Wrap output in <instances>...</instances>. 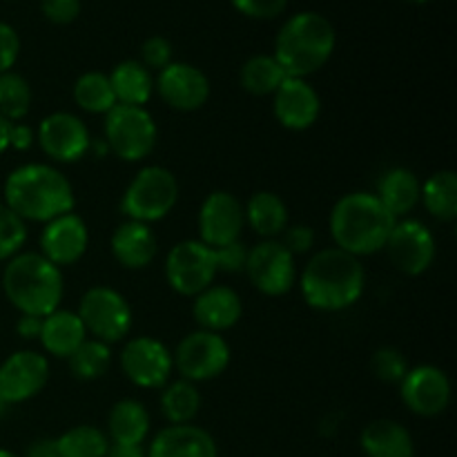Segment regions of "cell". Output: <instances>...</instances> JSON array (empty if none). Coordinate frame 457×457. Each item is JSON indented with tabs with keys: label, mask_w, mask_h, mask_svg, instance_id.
<instances>
[{
	"label": "cell",
	"mask_w": 457,
	"mask_h": 457,
	"mask_svg": "<svg viewBox=\"0 0 457 457\" xmlns=\"http://www.w3.org/2000/svg\"><path fill=\"white\" fill-rule=\"evenodd\" d=\"M7 411H9V404L3 400V397H0V418H3V415H7Z\"/></svg>",
	"instance_id": "cell-50"
},
{
	"label": "cell",
	"mask_w": 457,
	"mask_h": 457,
	"mask_svg": "<svg viewBox=\"0 0 457 457\" xmlns=\"http://www.w3.org/2000/svg\"><path fill=\"white\" fill-rule=\"evenodd\" d=\"M384 250L393 266L409 277H420L436 262V237L418 219H397Z\"/></svg>",
	"instance_id": "cell-12"
},
{
	"label": "cell",
	"mask_w": 457,
	"mask_h": 457,
	"mask_svg": "<svg viewBox=\"0 0 457 457\" xmlns=\"http://www.w3.org/2000/svg\"><path fill=\"white\" fill-rule=\"evenodd\" d=\"M89 230L87 223L76 212L61 214L45 223L40 232V254L54 266H71L87 253Z\"/></svg>",
	"instance_id": "cell-20"
},
{
	"label": "cell",
	"mask_w": 457,
	"mask_h": 457,
	"mask_svg": "<svg viewBox=\"0 0 457 457\" xmlns=\"http://www.w3.org/2000/svg\"><path fill=\"white\" fill-rule=\"evenodd\" d=\"M0 457H21V455L12 453V451H7V449H0Z\"/></svg>",
	"instance_id": "cell-51"
},
{
	"label": "cell",
	"mask_w": 457,
	"mask_h": 457,
	"mask_svg": "<svg viewBox=\"0 0 457 457\" xmlns=\"http://www.w3.org/2000/svg\"><path fill=\"white\" fill-rule=\"evenodd\" d=\"M9 129H12V123L0 114V154L9 150Z\"/></svg>",
	"instance_id": "cell-49"
},
{
	"label": "cell",
	"mask_w": 457,
	"mask_h": 457,
	"mask_svg": "<svg viewBox=\"0 0 457 457\" xmlns=\"http://www.w3.org/2000/svg\"><path fill=\"white\" fill-rule=\"evenodd\" d=\"M422 195V183L418 174L409 168H393L382 174L378 181L375 196L379 204L388 210L395 219H406L420 204Z\"/></svg>",
	"instance_id": "cell-24"
},
{
	"label": "cell",
	"mask_w": 457,
	"mask_h": 457,
	"mask_svg": "<svg viewBox=\"0 0 457 457\" xmlns=\"http://www.w3.org/2000/svg\"><path fill=\"white\" fill-rule=\"evenodd\" d=\"M74 103L87 114H107L116 105V96L107 74L85 71L74 83Z\"/></svg>",
	"instance_id": "cell-33"
},
{
	"label": "cell",
	"mask_w": 457,
	"mask_h": 457,
	"mask_svg": "<svg viewBox=\"0 0 457 457\" xmlns=\"http://www.w3.org/2000/svg\"><path fill=\"white\" fill-rule=\"evenodd\" d=\"M31 110V87L16 71L0 74V114L9 123H21Z\"/></svg>",
	"instance_id": "cell-36"
},
{
	"label": "cell",
	"mask_w": 457,
	"mask_h": 457,
	"mask_svg": "<svg viewBox=\"0 0 457 457\" xmlns=\"http://www.w3.org/2000/svg\"><path fill=\"white\" fill-rule=\"evenodd\" d=\"M230 3L244 16L257 18V21H270V18L284 13L288 0H230Z\"/></svg>",
	"instance_id": "cell-40"
},
{
	"label": "cell",
	"mask_w": 457,
	"mask_h": 457,
	"mask_svg": "<svg viewBox=\"0 0 457 457\" xmlns=\"http://www.w3.org/2000/svg\"><path fill=\"white\" fill-rule=\"evenodd\" d=\"M107 79L119 105L145 107L154 94V76L138 61L119 62Z\"/></svg>",
	"instance_id": "cell-28"
},
{
	"label": "cell",
	"mask_w": 457,
	"mask_h": 457,
	"mask_svg": "<svg viewBox=\"0 0 457 457\" xmlns=\"http://www.w3.org/2000/svg\"><path fill=\"white\" fill-rule=\"evenodd\" d=\"M110 248L120 266L128 270H143L154 262L159 241L147 223L125 221L112 235Z\"/></svg>",
	"instance_id": "cell-23"
},
{
	"label": "cell",
	"mask_w": 457,
	"mask_h": 457,
	"mask_svg": "<svg viewBox=\"0 0 457 457\" xmlns=\"http://www.w3.org/2000/svg\"><path fill=\"white\" fill-rule=\"evenodd\" d=\"M420 201L437 221L451 223L457 219V177L453 170H440L422 183Z\"/></svg>",
	"instance_id": "cell-30"
},
{
	"label": "cell",
	"mask_w": 457,
	"mask_h": 457,
	"mask_svg": "<svg viewBox=\"0 0 457 457\" xmlns=\"http://www.w3.org/2000/svg\"><path fill=\"white\" fill-rule=\"evenodd\" d=\"M150 413L138 400H120L107 415L110 445H143L150 436Z\"/></svg>",
	"instance_id": "cell-27"
},
{
	"label": "cell",
	"mask_w": 457,
	"mask_h": 457,
	"mask_svg": "<svg viewBox=\"0 0 457 457\" xmlns=\"http://www.w3.org/2000/svg\"><path fill=\"white\" fill-rule=\"evenodd\" d=\"M244 272L266 297H284L297 284L295 254L279 239H266L248 248Z\"/></svg>",
	"instance_id": "cell-11"
},
{
	"label": "cell",
	"mask_w": 457,
	"mask_h": 457,
	"mask_svg": "<svg viewBox=\"0 0 457 457\" xmlns=\"http://www.w3.org/2000/svg\"><path fill=\"white\" fill-rule=\"evenodd\" d=\"M217 254V266L219 272H228V275H237V272H244L245 259H248V248H245L241 241L235 244H228L223 248L214 250Z\"/></svg>",
	"instance_id": "cell-43"
},
{
	"label": "cell",
	"mask_w": 457,
	"mask_h": 457,
	"mask_svg": "<svg viewBox=\"0 0 457 457\" xmlns=\"http://www.w3.org/2000/svg\"><path fill=\"white\" fill-rule=\"evenodd\" d=\"M71 375L80 382H92L103 378L112 366V348L110 344H103L98 339L87 337L70 357H67Z\"/></svg>",
	"instance_id": "cell-34"
},
{
	"label": "cell",
	"mask_w": 457,
	"mask_h": 457,
	"mask_svg": "<svg viewBox=\"0 0 457 457\" xmlns=\"http://www.w3.org/2000/svg\"><path fill=\"white\" fill-rule=\"evenodd\" d=\"M201 393L187 379H174L161 388V413L170 424H192L199 415Z\"/></svg>",
	"instance_id": "cell-31"
},
{
	"label": "cell",
	"mask_w": 457,
	"mask_h": 457,
	"mask_svg": "<svg viewBox=\"0 0 457 457\" xmlns=\"http://www.w3.org/2000/svg\"><path fill=\"white\" fill-rule=\"evenodd\" d=\"M85 333L103 344H116L132 330V308L119 290L110 286H92L80 297L79 311Z\"/></svg>",
	"instance_id": "cell-8"
},
{
	"label": "cell",
	"mask_w": 457,
	"mask_h": 457,
	"mask_svg": "<svg viewBox=\"0 0 457 457\" xmlns=\"http://www.w3.org/2000/svg\"><path fill=\"white\" fill-rule=\"evenodd\" d=\"M395 221L375 195L351 192L333 205L330 235L335 248L361 259L384 250Z\"/></svg>",
	"instance_id": "cell-3"
},
{
	"label": "cell",
	"mask_w": 457,
	"mask_h": 457,
	"mask_svg": "<svg viewBox=\"0 0 457 457\" xmlns=\"http://www.w3.org/2000/svg\"><path fill=\"white\" fill-rule=\"evenodd\" d=\"M451 379L431 364L413 366L400 382V397L411 413L420 418H437L451 404Z\"/></svg>",
	"instance_id": "cell-15"
},
{
	"label": "cell",
	"mask_w": 457,
	"mask_h": 457,
	"mask_svg": "<svg viewBox=\"0 0 457 457\" xmlns=\"http://www.w3.org/2000/svg\"><path fill=\"white\" fill-rule=\"evenodd\" d=\"M409 369L411 366L406 361L404 353L397 351V348L384 346L375 351V355L370 357V370H373V375L379 382L400 384L404 375L409 373Z\"/></svg>",
	"instance_id": "cell-38"
},
{
	"label": "cell",
	"mask_w": 457,
	"mask_h": 457,
	"mask_svg": "<svg viewBox=\"0 0 457 457\" xmlns=\"http://www.w3.org/2000/svg\"><path fill=\"white\" fill-rule=\"evenodd\" d=\"M172 43L165 36H150L141 47L143 65L150 71H161L163 67H168L172 62Z\"/></svg>",
	"instance_id": "cell-39"
},
{
	"label": "cell",
	"mask_w": 457,
	"mask_h": 457,
	"mask_svg": "<svg viewBox=\"0 0 457 457\" xmlns=\"http://www.w3.org/2000/svg\"><path fill=\"white\" fill-rule=\"evenodd\" d=\"M272 114L293 132H303L317 123L321 114V98L306 79H288L272 94Z\"/></svg>",
	"instance_id": "cell-19"
},
{
	"label": "cell",
	"mask_w": 457,
	"mask_h": 457,
	"mask_svg": "<svg viewBox=\"0 0 457 457\" xmlns=\"http://www.w3.org/2000/svg\"><path fill=\"white\" fill-rule=\"evenodd\" d=\"M179 201V181L163 165L138 170L120 196V212L128 221L156 223L168 217Z\"/></svg>",
	"instance_id": "cell-6"
},
{
	"label": "cell",
	"mask_w": 457,
	"mask_h": 457,
	"mask_svg": "<svg viewBox=\"0 0 457 457\" xmlns=\"http://www.w3.org/2000/svg\"><path fill=\"white\" fill-rule=\"evenodd\" d=\"M409 3H415V4H424V3H431V0H409Z\"/></svg>",
	"instance_id": "cell-52"
},
{
	"label": "cell",
	"mask_w": 457,
	"mask_h": 457,
	"mask_svg": "<svg viewBox=\"0 0 457 457\" xmlns=\"http://www.w3.org/2000/svg\"><path fill=\"white\" fill-rule=\"evenodd\" d=\"M120 370L134 386L163 388L174 370L172 351L156 337H134L120 351Z\"/></svg>",
	"instance_id": "cell-13"
},
{
	"label": "cell",
	"mask_w": 457,
	"mask_h": 457,
	"mask_svg": "<svg viewBox=\"0 0 457 457\" xmlns=\"http://www.w3.org/2000/svg\"><path fill=\"white\" fill-rule=\"evenodd\" d=\"M3 290L21 315L47 317L65 295L62 270L40 253H18L4 266Z\"/></svg>",
	"instance_id": "cell-5"
},
{
	"label": "cell",
	"mask_w": 457,
	"mask_h": 457,
	"mask_svg": "<svg viewBox=\"0 0 457 457\" xmlns=\"http://www.w3.org/2000/svg\"><path fill=\"white\" fill-rule=\"evenodd\" d=\"M25 457H61V453H58L56 440H52V437H40V440L31 442L27 446Z\"/></svg>",
	"instance_id": "cell-47"
},
{
	"label": "cell",
	"mask_w": 457,
	"mask_h": 457,
	"mask_svg": "<svg viewBox=\"0 0 457 457\" xmlns=\"http://www.w3.org/2000/svg\"><path fill=\"white\" fill-rule=\"evenodd\" d=\"M214 437L195 424H170L147 446V457H217Z\"/></svg>",
	"instance_id": "cell-22"
},
{
	"label": "cell",
	"mask_w": 457,
	"mask_h": 457,
	"mask_svg": "<svg viewBox=\"0 0 457 457\" xmlns=\"http://www.w3.org/2000/svg\"><path fill=\"white\" fill-rule=\"evenodd\" d=\"M87 339L85 326L80 317L71 311H54L43 317V328H40V346L45 353L58 360H67L80 344Z\"/></svg>",
	"instance_id": "cell-26"
},
{
	"label": "cell",
	"mask_w": 457,
	"mask_h": 457,
	"mask_svg": "<svg viewBox=\"0 0 457 457\" xmlns=\"http://www.w3.org/2000/svg\"><path fill=\"white\" fill-rule=\"evenodd\" d=\"M337 45L333 22L317 12H299L281 25L275 54L286 76L308 79L330 61Z\"/></svg>",
	"instance_id": "cell-4"
},
{
	"label": "cell",
	"mask_w": 457,
	"mask_h": 457,
	"mask_svg": "<svg viewBox=\"0 0 457 457\" xmlns=\"http://www.w3.org/2000/svg\"><path fill=\"white\" fill-rule=\"evenodd\" d=\"M303 302L321 312H342L355 306L366 288L361 262L339 248H324L312 254L299 277Z\"/></svg>",
	"instance_id": "cell-1"
},
{
	"label": "cell",
	"mask_w": 457,
	"mask_h": 457,
	"mask_svg": "<svg viewBox=\"0 0 457 457\" xmlns=\"http://www.w3.org/2000/svg\"><path fill=\"white\" fill-rule=\"evenodd\" d=\"M105 457H147L143 445H110Z\"/></svg>",
	"instance_id": "cell-48"
},
{
	"label": "cell",
	"mask_w": 457,
	"mask_h": 457,
	"mask_svg": "<svg viewBox=\"0 0 457 457\" xmlns=\"http://www.w3.org/2000/svg\"><path fill=\"white\" fill-rule=\"evenodd\" d=\"M40 12L54 25H70L79 18L80 0H40Z\"/></svg>",
	"instance_id": "cell-41"
},
{
	"label": "cell",
	"mask_w": 457,
	"mask_h": 457,
	"mask_svg": "<svg viewBox=\"0 0 457 457\" xmlns=\"http://www.w3.org/2000/svg\"><path fill=\"white\" fill-rule=\"evenodd\" d=\"M230 346L226 337L210 330H195L179 342L177 351L172 353L174 369L179 370L181 379L187 382H210L226 373L230 366Z\"/></svg>",
	"instance_id": "cell-10"
},
{
	"label": "cell",
	"mask_w": 457,
	"mask_h": 457,
	"mask_svg": "<svg viewBox=\"0 0 457 457\" xmlns=\"http://www.w3.org/2000/svg\"><path fill=\"white\" fill-rule=\"evenodd\" d=\"M27 241V223L16 212L0 204V262H9L21 253Z\"/></svg>",
	"instance_id": "cell-37"
},
{
	"label": "cell",
	"mask_w": 457,
	"mask_h": 457,
	"mask_svg": "<svg viewBox=\"0 0 457 457\" xmlns=\"http://www.w3.org/2000/svg\"><path fill=\"white\" fill-rule=\"evenodd\" d=\"M40 150L56 163H76L89 154V129L83 120L70 112H54L40 120L36 129Z\"/></svg>",
	"instance_id": "cell-14"
},
{
	"label": "cell",
	"mask_w": 457,
	"mask_h": 457,
	"mask_svg": "<svg viewBox=\"0 0 457 457\" xmlns=\"http://www.w3.org/2000/svg\"><path fill=\"white\" fill-rule=\"evenodd\" d=\"M286 79L288 76L284 67L277 62L275 56H268V54L248 58L239 71L241 87L253 96H272Z\"/></svg>",
	"instance_id": "cell-32"
},
{
	"label": "cell",
	"mask_w": 457,
	"mask_h": 457,
	"mask_svg": "<svg viewBox=\"0 0 457 457\" xmlns=\"http://www.w3.org/2000/svg\"><path fill=\"white\" fill-rule=\"evenodd\" d=\"M159 129L156 120L145 107L119 105L116 103L105 114V138L110 154L128 163H138L154 152Z\"/></svg>",
	"instance_id": "cell-7"
},
{
	"label": "cell",
	"mask_w": 457,
	"mask_h": 457,
	"mask_svg": "<svg viewBox=\"0 0 457 457\" xmlns=\"http://www.w3.org/2000/svg\"><path fill=\"white\" fill-rule=\"evenodd\" d=\"M245 223L263 239H277L288 228V208L284 199L270 190L254 192L244 205Z\"/></svg>",
	"instance_id": "cell-29"
},
{
	"label": "cell",
	"mask_w": 457,
	"mask_h": 457,
	"mask_svg": "<svg viewBox=\"0 0 457 457\" xmlns=\"http://www.w3.org/2000/svg\"><path fill=\"white\" fill-rule=\"evenodd\" d=\"M245 226L244 204L226 190H217L204 199L199 208V241L210 248H223L241 241Z\"/></svg>",
	"instance_id": "cell-16"
},
{
	"label": "cell",
	"mask_w": 457,
	"mask_h": 457,
	"mask_svg": "<svg viewBox=\"0 0 457 457\" xmlns=\"http://www.w3.org/2000/svg\"><path fill=\"white\" fill-rule=\"evenodd\" d=\"M18 54H21V38H18L16 29L0 21V74L12 71L18 61Z\"/></svg>",
	"instance_id": "cell-44"
},
{
	"label": "cell",
	"mask_w": 457,
	"mask_h": 457,
	"mask_svg": "<svg viewBox=\"0 0 457 457\" xmlns=\"http://www.w3.org/2000/svg\"><path fill=\"white\" fill-rule=\"evenodd\" d=\"M192 317L201 330L219 333L235 328L244 317V302L230 286H210L192 302Z\"/></svg>",
	"instance_id": "cell-21"
},
{
	"label": "cell",
	"mask_w": 457,
	"mask_h": 457,
	"mask_svg": "<svg viewBox=\"0 0 457 457\" xmlns=\"http://www.w3.org/2000/svg\"><path fill=\"white\" fill-rule=\"evenodd\" d=\"M156 94L168 107L177 112H196L208 103L210 80L199 67L187 62H170L159 71L154 83Z\"/></svg>",
	"instance_id": "cell-18"
},
{
	"label": "cell",
	"mask_w": 457,
	"mask_h": 457,
	"mask_svg": "<svg viewBox=\"0 0 457 457\" xmlns=\"http://www.w3.org/2000/svg\"><path fill=\"white\" fill-rule=\"evenodd\" d=\"M281 244L290 250V253L297 257V254L311 253L312 245H315V230L306 223H295V226H288L284 232H281Z\"/></svg>",
	"instance_id": "cell-42"
},
{
	"label": "cell",
	"mask_w": 457,
	"mask_h": 457,
	"mask_svg": "<svg viewBox=\"0 0 457 457\" xmlns=\"http://www.w3.org/2000/svg\"><path fill=\"white\" fill-rule=\"evenodd\" d=\"M366 457H415V442L409 428L395 420H375L360 436Z\"/></svg>",
	"instance_id": "cell-25"
},
{
	"label": "cell",
	"mask_w": 457,
	"mask_h": 457,
	"mask_svg": "<svg viewBox=\"0 0 457 457\" xmlns=\"http://www.w3.org/2000/svg\"><path fill=\"white\" fill-rule=\"evenodd\" d=\"M4 205L22 221L47 223L74 212L76 196L70 179L45 163H27L7 174L3 186Z\"/></svg>",
	"instance_id": "cell-2"
},
{
	"label": "cell",
	"mask_w": 457,
	"mask_h": 457,
	"mask_svg": "<svg viewBox=\"0 0 457 457\" xmlns=\"http://www.w3.org/2000/svg\"><path fill=\"white\" fill-rule=\"evenodd\" d=\"M36 132L27 123H12V129H9V147L18 152H25L34 145Z\"/></svg>",
	"instance_id": "cell-45"
},
{
	"label": "cell",
	"mask_w": 457,
	"mask_h": 457,
	"mask_svg": "<svg viewBox=\"0 0 457 457\" xmlns=\"http://www.w3.org/2000/svg\"><path fill=\"white\" fill-rule=\"evenodd\" d=\"M56 446L61 457H105L110 449L105 431L92 424H79L56 437Z\"/></svg>",
	"instance_id": "cell-35"
},
{
	"label": "cell",
	"mask_w": 457,
	"mask_h": 457,
	"mask_svg": "<svg viewBox=\"0 0 457 457\" xmlns=\"http://www.w3.org/2000/svg\"><path fill=\"white\" fill-rule=\"evenodd\" d=\"M47 382L49 361L36 351H18L0 364V397L9 406L36 397Z\"/></svg>",
	"instance_id": "cell-17"
},
{
	"label": "cell",
	"mask_w": 457,
	"mask_h": 457,
	"mask_svg": "<svg viewBox=\"0 0 457 457\" xmlns=\"http://www.w3.org/2000/svg\"><path fill=\"white\" fill-rule=\"evenodd\" d=\"M40 328H43V317L36 315H21L16 321V333L22 339H38Z\"/></svg>",
	"instance_id": "cell-46"
},
{
	"label": "cell",
	"mask_w": 457,
	"mask_h": 457,
	"mask_svg": "<svg viewBox=\"0 0 457 457\" xmlns=\"http://www.w3.org/2000/svg\"><path fill=\"white\" fill-rule=\"evenodd\" d=\"M219 275L214 248L199 239L179 241L165 259V279L181 297H196L214 284Z\"/></svg>",
	"instance_id": "cell-9"
}]
</instances>
